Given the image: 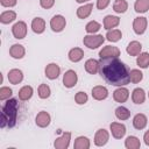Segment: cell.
Here are the masks:
<instances>
[{
  "label": "cell",
  "mask_w": 149,
  "mask_h": 149,
  "mask_svg": "<svg viewBox=\"0 0 149 149\" xmlns=\"http://www.w3.org/2000/svg\"><path fill=\"white\" fill-rule=\"evenodd\" d=\"M99 73L108 84L114 86H123L130 81L128 68L118 57L101 58L99 62Z\"/></svg>",
  "instance_id": "obj_1"
},
{
  "label": "cell",
  "mask_w": 149,
  "mask_h": 149,
  "mask_svg": "<svg viewBox=\"0 0 149 149\" xmlns=\"http://www.w3.org/2000/svg\"><path fill=\"white\" fill-rule=\"evenodd\" d=\"M17 111H19V102L15 98L8 99L5 105L2 106L1 111V128L8 127L13 128L17 120Z\"/></svg>",
  "instance_id": "obj_2"
},
{
  "label": "cell",
  "mask_w": 149,
  "mask_h": 149,
  "mask_svg": "<svg viewBox=\"0 0 149 149\" xmlns=\"http://www.w3.org/2000/svg\"><path fill=\"white\" fill-rule=\"evenodd\" d=\"M105 38L102 35H86L83 38V43L85 47L90 49H97L104 43Z\"/></svg>",
  "instance_id": "obj_3"
},
{
  "label": "cell",
  "mask_w": 149,
  "mask_h": 149,
  "mask_svg": "<svg viewBox=\"0 0 149 149\" xmlns=\"http://www.w3.org/2000/svg\"><path fill=\"white\" fill-rule=\"evenodd\" d=\"M12 33H13V36L17 40L24 38L26 35H27V24H26V22H23V21L16 22L12 27Z\"/></svg>",
  "instance_id": "obj_4"
},
{
  "label": "cell",
  "mask_w": 149,
  "mask_h": 149,
  "mask_svg": "<svg viewBox=\"0 0 149 149\" xmlns=\"http://www.w3.org/2000/svg\"><path fill=\"white\" fill-rule=\"evenodd\" d=\"M65 24H66V21H65V17L62 16V15H55L51 20H50V27L56 33H59L62 31L64 28H65Z\"/></svg>",
  "instance_id": "obj_5"
},
{
  "label": "cell",
  "mask_w": 149,
  "mask_h": 149,
  "mask_svg": "<svg viewBox=\"0 0 149 149\" xmlns=\"http://www.w3.org/2000/svg\"><path fill=\"white\" fill-rule=\"evenodd\" d=\"M77 80H78V77H77V73L73 71V70H68L64 76H63V84L65 87L68 88H71L73 87L76 84H77Z\"/></svg>",
  "instance_id": "obj_6"
},
{
  "label": "cell",
  "mask_w": 149,
  "mask_h": 149,
  "mask_svg": "<svg viewBox=\"0 0 149 149\" xmlns=\"http://www.w3.org/2000/svg\"><path fill=\"white\" fill-rule=\"evenodd\" d=\"M70 140H71V133L70 132H65L62 134L61 137H57L55 140V148L56 149H66L70 144Z\"/></svg>",
  "instance_id": "obj_7"
},
{
  "label": "cell",
  "mask_w": 149,
  "mask_h": 149,
  "mask_svg": "<svg viewBox=\"0 0 149 149\" xmlns=\"http://www.w3.org/2000/svg\"><path fill=\"white\" fill-rule=\"evenodd\" d=\"M100 58H112V57H118L120 56V50L116 47H112V45H107L104 47L100 52H99Z\"/></svg>",
  "instance_id": "obj_8"
},
{
  "label": "cell",
  "mask_w": 149,
  "mask_h": 149,
  "mask_svg": "<svg viewBox=\"0 0 149 149\" xmlns=\"http://www.w3.org/2000/svg\"><path fill=\"white\" fill-rule=\"evenodd\" d=\"M108 137H109V135H108V132L106 129H104V128L98 129L95 135H94V144L98 147H102L107 143Z\"/></svg>",
  "instance_id": "obj_9"
},
{
  "label": "cell",
  "mask_w": 149,
  "mask_h": 149,
  "mask_svg": "<svg viewBox=\"0 0 149 149\" xmlns=\"http://www.w3.org/2000/svg\"><path fill=\"white\" fill-rule=\"evenodd\" d=\"M147 19L143 17V16H139V17H135L134 22H133V29L134 31L137 34V35H141L146 31L147 29Z\"/></svg>",
  "instance_id": "obj_10"
},
{
  "label": "cell",
  "mask_w": 149,
  "mask_h": 149,
  "mask_svg": "<svg viewBox=\"0 0 149 149\" xmlns=\"http://www.w3.org/2000/svg\"><path fill=\"white\" fill-rule=\"evenodd\" d=\"M109 128H111V132H112L113 137H115V139H121L126 134V127L122 123L112 122L111 126H109Z\"/></svg>",
  "instance_id": "obj_11"
},
{
  "label": "cell",
  "mask_w": 149,
  "mask_h": 149,
  "mask_svg": "<svg viewBox=\"0 0 149 149\" xmlns=\"http://www.w3.org/2000/svg\"><path fill=\"white\" fill-rule=\"evenodd\" d=\"M128 97H129V91L126 88V87H119V88H116L114 92H113V98H114V100L116 101V102H126L127 101V99H128Z\"/></svg>",
  "instance_id": "obj_12"
},
{
  "label": "cell",
  "mask_w": 149,
  "mask_h": 149,
  "mask_svg": "<svg viewBox=\"0 0 149 149\" xmlns=\"http://www.w3.org/2000/svg\"><path fill=\"white\" fill-rule=\"evenodd\" d=\"M50 121H51L50 115H49V113H48V112H45V111L40 112V113L36 115V119H35L36 125H37L38 127H41V128L48 127V126L50 125Z\"/></svg>",
  "instance_id": "obj_13"
},
{
  "label": "cell",
  "mask_w": 149,
  "mask_h": 149,
  "mask_svg": "<svg viewBox=\"0 0 149 149\" xmlns=\"http://www.w3.org/2000/svg\"><path fill=\"white\" fill-rule=\"evenodd\" d=\"M59 72H61V69L56 63H50L45 66V76L51 80L56 79L59 76Z\"/></svg>",
  "instance_id": "obj_14"
},
{
  "label": "cell",
  "mask_w": 149,
  "mask_h": 149,
  "mask_svg": "<svg viewBox=\"0 0 149 149\" xmlns=\"http://www.w3.org/2000/svg\"><path fill=\"white\" fill-rule=\"evenodd\" d=\"M107 95H108V91L105 86L98 85L92 88V97L95 100H104L107 98Z\"/></svg>",
  "instance_id": "obj_15"
},
{
  "label": "cell",
  "mask_w": 149,
  "mask_h": 149,
  "mask_svg": "<svg viewBox=\"0 0 149 149\" xmlns=\"http://www.w3.org/2000/svg\"><path fill=\"white\" fill-rule=\"evenodd\" d=\"M22 79H23V73H22L21 70H19V69H12L8 72V80H9L10 84L16 85V84L21 83Z\"/></svg>",
  "instance_id": "obj_16"
},
{
  "label": "cell",
  "mask_w": 149,
  "mask_h": 149,
  "mask_svg": "<svg viewBox=\"0 0 149 149\" xmlns=\"http://www.w3.org/2000/svg\"><path fill=\"white\" fill-rule=\"evenodd\" d=\"M31 29L36 34H42L45 29V21L42 17H35L31 21Z\"/></svg>",
  "instance_id": "obj_17"
},
{
  "label": "cell",
  "mask_w": 149,
  "mask_h": 149,
  "mask_svg": "<svg viewBox=\"0 0 149 149\" xmlns=\"http://www.w3.org/2000/svg\"><path fill=\"white\" fill-rule=\"evenodd\" d=\"M24 52H26V50H24L23 45H21V44H13L9 49V55L15 59L22 58L24 56Z\"/></svg>",
  "instance_id": "obj_18"
},
{
  "label": "cell",
  "mask_w": 149,
  "mask_h": 149,
  "mask_svg": "<svg viewBox=\"0 0 149 149\" xmlns=\"http://www.w3.org/2000/svg\"><path fill=\"white\" fill-rule=\"evenodd\" d=\"M119 23H120V19L114 15H107L104 19V28L107 30L115 28L116 26H119Z\"/></svg>",
  "instance_id": "obj_19"
},
{
  "label": "cell",
  "mask_w": 149,
  "mask_h": 149,
  "mask_svg": "<svg viewBox=\"0 0 149 149\" xmlns=\"http://www.w3.org/2000/svg\"><path fill=\"white\" fill-rule=\"evenodd\" d=\"M132 99H133L134 104H137V105L143 104L144 99H146V93H144L143 88H140V87L134 88V91L132 93Z\"/></svg>",
  "instance_id": "obj_20"
},
{
  "label": "cell",
  "mask_w": 149,
  "mask_h": 149,
  "mask_svg": "<svg viewBox=\"0 0 149 149\" xmlns=\"http://www.w3.org/2000/svg\"><path fill=\"white\" fill-rule=\"evenodd\" d=\"M133 126H134V128H136L139 130L143 129L147 126V116L144 114H142V113L136 114L134 116V119H133Z\"/></svg>",
  "instance_id": "obj_21"
},
{
  "label": "cell",
  "mask_w": 149,
  "mask_h": 149,
  "mask_svg": "<svg viewBox=\"0 0 149 149\" xmlns=\"http://www.w3.org/2000/svg\"><path fill=\"white\" fill-rule=\"evenodd\" d=\"M85 70L90 74H95L97 72H99V62L93 59V58L87 59L85 62Z\"/></svg>",
  "instance_id": "obj_22"
},
{
  "label": "cell",
  "mask_w": 149,
  "mask_h": 149,
  "mask_svg": "<svg viewBox=\"0 0 149 149\" xmlns=\"http://www.w3.org/2000/svg\"><path fill=\"white\" fill-rule=\"evenodd\" d=\"M84 57V51L80 48H73L69 51V59L73 63H77L79 61H81Z\"/></svg>",
  "instance_id": "obj_23"
},
{
  "label": "cell",
  "mask_w": 149,
  "mask_h": 149,
  "mask_svg": "<svg viewBox=\"0 0 149 149\" xmlns=\"http://www.w3.org/2000/svg\"><path fill=\"white\" fill-rule=\"evenodd\" d=\"M141 49H142V45H141L140 42H137V41H132V42L128 44V47H127V52H128L130 56H137V55H140Z\"/></svg>",
  "instance_id": "obj_24"
},
{
  "label": "cell",
  "mask_w": 149,
  "mask_h": 149,
  "mask_svg": "<svg viewBox=\"0 0 149 149\" xmlns=\"http://www.w3.org/2000/svg\"><path fill=\"white\" fill-rule=\"evenodd\" d=\"M92 8H93V5L92 3H87V5H84V6H80L77 9V16L79 19H86L91 14Z\"/></svg>",
  "instance_id": "obj_25"
},
{
  "label": "cell",
  "mask_w": 149,
  "mask_h": 149,
  "mask_svg": "<svg viewBox=\"0 0 149 149\" xmlns=\"http://www.w3.org/2000/svg\"><path fill=\"white\" fill-rule=\"evenodd\" d=\"M73 148L74 149H88L90 148V140L85 136H79L76 139Z\"/></svg>",
  "instance_id": "obj_26"
},
{
  "label": "cell",
  "mask_w": 149,
  "mask_h": 149,
  "mask_svg": "<svg viewBox=\"0 0 149 149\" xmlns=\"http://www.w3.org/2000/svg\"><path fill=\"white\" fill-rule=\"evenodd\" d=\"M15 19H16V13L13 10H6V12L1 13V15H0V21H1V23H5V24L13 22Z\"/></svg>",
  "instance_id": "obj_27"
},
{
  "label": "cell",
  "mask_w": 149,
  "mask_h": 149,
  "mask_svg": "<svg viewBox=\"0 0 149 149\" xmlns=\"http://www.w3.org/2000/svg\"><path fill=\"white\" fill-rule=\"evenodd\" d=\"M31 95H33V87H31V86L26 85V86L21 87L20 91H19V98H20L21 100H23V101L30 99Z\"/></svg>",
  "instance_id": "obj_28"
},
{
  "label": "cell",
  "mask_w": 149,
  "mask_h": 149,
  "mask_svg": "<svg viewBox=\"0 0 149 149\" xmlns=\"http://www.w3.org/2000/svg\"><path fill=\"white\" fill-rule=\"evenodd\" d=\"M115 116L119 119V120H127L129 119L130 116V111L123 106H119L116 109H115Z\"/></svg>",
  "instance_id": "obj_29"
},
{
  "label": "cell",
  "mask_w": 149,
  "mask_h": 149,
  "mask_svg": "<svg viewBox=\"0 0 149 149\" xmlns=\"http://www.w3.org/2000/svg\"><path fill=\"white\" fill-rule=\"evenodd\" d=\"M125 146L128 149H139L141 143H140V140L136 136H128L125 141Z\"/></svg>",
  "instance_id": "obj_30"
},
{
  "label": "cell",
  "mask_w": 149,
  "mask_h": 149,
  "mask_svg": "<svg viewBox=\"0 0 149 149\" xmlns=\"http://www.w3.org/2000/svg\"><path fill=\"white\" fill-rule=\"evenodd\" d=\"M134 8L137 13H146L149 9V0H136Z\"/></svg>",
  "instance_id": "obj_31"
},
{
  "label": "cell",
  "mask_w": 149,
  "mask_h": 149,
  "mask_svg": "<svg viewBox=\"0 0 149 149\" xmlns=\"http://www.w3.org/2000/svg\"><path fill=\"white\" fill-rule=\"evenodd\" d=\"M128 8V3L126 0H115L113 3V9L116 13H125Z\"/></svg>",
  "instance_id": "obj_32"
},
{
  "label": "cell",
  "mask_w": 149,
  "mask_h": 149,
  "mask_svg": "<svg viewBox=\"0 0 149 149\" xmlns=\"http://www.w3.org/2000/svg\"><path fill=\"white\" fill-rule=\"evenodd\" d=\"M122 37V33L121 30L119 29H112V30H108L107 34H106V38L111 42H118L120 38Z\"/></svg>",
  "instance_id": "obj_33"
},
{
  "label": "cell",
  "mask_w": 149,
  "mask_h": 149,
  "mask_svg": "<svg viewBox=\"0 0 149 149\" xmlns=\"http://www.w3.org/2000/svg\"><path fill=\"white\" fill-rule=\"evenodd\" d=\"M136 63H137V65H139L140 68H142V69L148 68V66H149V54H148V52H142V54H140V56H139L137 59H136Z\"/></svg>",
  "instance_id": "obj_34"
},
{
  "label": "cell",
  "mask_w": 149,
  "mask_h": 149,
  "mask_svg": "<svg viewBox=\"0 0 149 149\" xmlns=\"http://www.w3.org/2000/svg\"><path fill=\"white\" fill-rule=\"evenodd\" d=\"M142 79H143V73L140 70H137V69L130 70V72H129V80L132 83L136 84V83H140Z\"/></svg>",
  "instance_id": "obj_35"
},
{
  "label": "cell",
  "mask_w": 149,
  "mask_h": 149,
  "mask_svg": "<svg viewBox=\"0 0 149 149\" xmlns=\"http://www.w3.org/2000/svg\"><path fill=\"white\" fill-rule=\"evenodd\" d=\"M50 93H51L50 87H49L47 84H41V85L38 86V97H40L41 99H47V98H49V97H50Z\"/></svg>",
  "instance_id": "obj_36"
},
{
  "label": "cell",
  "mask_w": 149,
  "mask_h": 149,
  "mask_svg": "<svg viewBox=\"0 0 149 149\" xmlns=\"http://www.w3.org/2000/svg\"><path fill=\"white\" fill-rule=\"evenodd\" d=\"M100 28H101L100 23H98L97 21H90V22L86 24L85 30H86L88 34H93V33H97Z\"/></svg>",
  "instance_id": "obj_37"
},
{
  "label": "cell",
  "mask_w": 149,
  "mask_h": 149,
  "mask_svg": "<svg viewBox=\"0 0 149 149\" xmlns=\"http://www.w3.org/2000/svg\"><path fill=\"white\" fill-rule=\"evenodd\" d=\"M87 99H88L87 94H86L85 92H83V91L77 92V94L74 95V100H76V102H77L78 105H83V104L87 102Z\"/></svg>",
  "instance_id": "obj_38"
},
{
  "label": "cell",
  "mask_w": 149,
  "mask_h": 149,
  "mask_svg": "<svg viewBox=\"0 0 149 149\" xmlns=\"http://www.w3.org/2000/svg\"><path fill=\"white\" fill-rule=\"evenodd\" d=\"M13 91H12V88H9V87H6V86H3V87H1L0 88V100H6V99H9L10 97H12V93Z\"/></svg>",
  "instance_id": "obj_39"
},
{
  "label": "cell",
  "mask_w": 149,
  "mask_h": 149,
  "mask_svg": "<svg viewBox=\"0 0 149 149\" xmlns=\"http://www.w3.org/2000/svg\"><path fill=\"white\" fill-rule=\"evenodd\" d=\"M54 3H55V0H40V5H41V7L44 8V9L51 8V7L54 6Z\"/></svg>",
  "instance_id": "obj_40"
},
{
  "label": "cell",
  "mask_w": 149,
  "mask_h": 149,
  "mask_svg": "<svg viewBox=\"0 0 149 149\" xmlns=\"http://www.w3.org/2000/svg\"><path fill=\"white\" fill-rule=\"evenodd\" d=\"M109 1L111 0H97V8L98 9H105L108 5H109Z\"/></svg>",
  "instance_id": "obj_41"
},
{
  "label": "cell",
  "mask_w": 149,
  "mask_h": 149,
  "mask_svg": "<svg viewBox=\"0 0 149 149\" xmlns=\"http://www.w3.org/2000/svg\"><path fill=\"white\" fill-rule=\"evenodd\" d=\"M3 7H13L16 5V0H0Z\"/></svg>",
  "instance_id": "obj_42"
},
{
  "label": "cell",
  "mask_w": 149,
  "mask_h": 149,
  "mask_svg": "<svg viewBox=\"0 0 149 149\" xmlns=\"http://www.w3.org/2000/svg\"><path fill=\"white\" fill-rule=\"evenodd\" d=\"M143 140H144V143H146L147 146H149V130H147V132L144 133V135H143Z\"/></svg>",
  "instance_id": "obj_43"
},
{
  "label": "cell",
  "mask_w": 149,
  "mask_h": 149,
  "mask_svg": "<svg viewBox=\"0 0 149 149\" xmlns=\"http://www.w3.org/2000/svg\"><path fill=\"white\" fill-rule=\"evenodd\" d=\"M77 2H79V3H81V2H85V1H88V0H76Z\"/></svg>",
  "instance_id": "obj_44"
},
{
  "label": "cell",
  "mask_w": 149,
  "mask_h": 149,
  "mask_svg": "<svg viewBox=\"0 0 149 149\" xmlns=\"http://www.w3.org/2000/svg\"><path fill=\"white\" fill-rule=\"evenodd\" d=\"M148 95H149V93H148Z\"/></svg>",
  "instance_id": "obj_45"
}]
</instances>
